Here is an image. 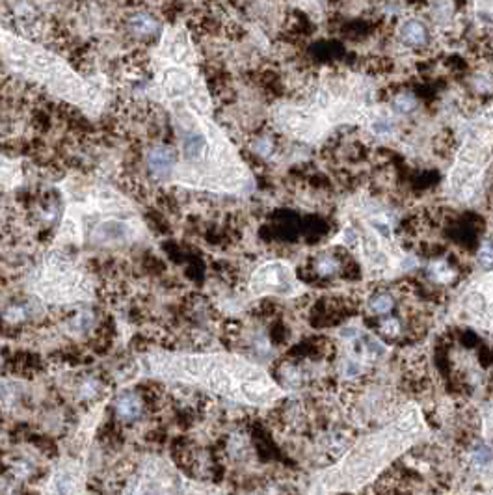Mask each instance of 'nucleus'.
Returning <instances> with one entry per match:
<instances>
[{"instance_id": "1", "label": "nucleus", "mask_w": 493, "mask_h": 495, "mask_svg": "<svg viewBox=\"0 0 493 495\" xmlns=\"http://www.w3.org/2000/svg\"><path fill=\"white\" fill-rule=\"evenodd\" d=\"M432 436L419 404L408 402L393 421L365 434L336 463L313 473L309 494H358L373 484L395 460Z\"/></svg>"}, {"instance_id": "2", "label": "nucleus", "mask_w": 493, "mask_h": 495, "mask_svg": "<svg viewBox=\"0 0 493 495\" xmlns=\"http://www.w3.org/2000/svg\"><path fill=\"white\" fill-rule=\"evenodd\" d=\"M339 220L341 228L331 242L358 257L367 280H393L419 267L417 257L397 241L399 218L391 207L360 192L342 204Z\"/></svg>"}, {"instance_id": "3", "label": "nucleus", "mask_w": 493, "mask_h": 495, "mask_svg": "<svg viewBox=\"0 0 493 495\" xmlns=\"http://www.w3.org/2000/svg\"><path fill=\"white\" fill-rule=\"evenodd\" d=\"M376 116L369 107V94L365 89L354 91V88H350L347 91V86H326L318 89L307 104L281 108L278 112V125L296 140L320 144L337 125H371Z\"/></svg>"}, {"instance_id": "4", "label": "nucleus", "mask_w": 493, "mask_h": 495, "mask_svg": "<svg viewBox=\"0 0 493 495\" xmlns=\"http://www.w3.org/2000/svg\"><path fill=\"white\" fill-rule=\"evenodd\" d=\"M492 162L493 110L463 125L460 147L443 184L447 199L465 207L473 205L481 196Z\"/></svg>"}, {"instance_id": "5", "label": "nucleus", "mask_w": 493, "mask_h": 495, "mask_svg": "<svg viewBox=\"0 0 493 495\" xmlns=\"http://www.w3.org/2000/svg\"><path fill=\"white\" fill-rule=\"evenodd\" d=\"M450 311L458 322L493 336V268L462 287Z\"/></svg>"}, {"instance_id": "6", "label": "nucleus", "mask_w": 493, "mask_h": 495, "mask_svg": "<svg viewBox=\"0 0 493 495\" xmlns=\"http://www.w3.org/2000/svg\"><path fill=\"white\" fill-rule=\"evenodd\" d=\"M250 287L257 296L272 294L281 298H296L307 291V287L298 280L294 268L287 261H268L261 265L253 272Z\"/></svg>"}, {"instance_id": "7", "label": "nucleus", "mask_w": 493, "mask_h": 495, "mask_svg": "<svg viewBox=\"0 0 493 495\" xmlns=\"http://www.w3.org/2000/svg\"><path fill=\"white\" fill-rule=\"evenodd\" d=\"M177 162V153L171 147L160 146L155 147L147 155V168L155 175H168L173 170V166Z\"/></svg>"}, {"instance_id": "8", "label": "nucleus", "mask_w": 493, "mask_h": 495, "mask_svg": "<svg viewBox=\"0 0 493 495\" xmlns=\"http://www.w3.org/2000/svg\"><path fill=\"white\" fill-rule=\"evenodd\" d=\"M129 28L131 32L136 36V38H157L158 30H160V25L158 21L149 15V13H134L131 21H129Z\"/></svg>"}, {"instance_id": "9", "label": "nucleus", "mask_w": 493, "mask_h": 495, "mask_svg": "<svg viewBox=\"0 0 493 495\" xmlns=\"http://www.w3.org/2000/svg\"><path fill=\"white\" fill-rule=\"evenodd\" d=\"M140 413H142V402L136 395H123L116 402V415L121 423H133L138 419Z\"/></svg>"}, {"instance_id": "10", "label": "nucleus", "mask_w": 493, "mask_h": 495, "mask_svg": "<svg viewBox=\"0 0 493 495\" xmlns=\"http://www.w3.org/2000/svg\"><path fill=\"white\" fill-rule=\"evenodd\" d=\"M400 39L410 47H421L426 43L428 39V32L424 25H421L419 21H406L402 28H400Z\"/></svg>"}, {"instance_id": "11", "label": "nucleus", "mask_w": 493, "mask_h": 495, "mask_svg": "<svg viewBox=\"0 0 493 495\" xmlns=\"http://www.w3.org/2000/svg\"><path fill=\"white\" fill-rule=\"evenodd\" d=\"M428 276L436 283H450L454 280V270L449 267L447 261H432L428 265Z\"/></svg>"}, {"instance_id": "12", "label": "nucleus", "mask_w": 493, "mask_h": 495, "mask_svg": "<svg viewBox=\"0 0 493 495\" xmlns=\"http://www.w3.org/2000/svg\"><path fill=\"white\" fill-rule=\"evenodd\" d=\"M184 153L188 159H201L203 155L207 153V140L201 134H190L188 138L184 140Z\"/></svg>"}, {"instance_id": "13", "label": "nucleus", "mask_w": 493, "mask_h": 495, "mask_svg": "<svg viewBox=\"0 0 493 495\" xmlns=\"http://www.w3.org/2000/svg\"><path fill=\"white\" fill-rule=\"evenodd\" d=\"M393 108H395L397 112H400V114H408V112L417 108V99L411 96V94H400V96L395 97Z\"/></svg>"}, {"instance_id": "14", "label": "nucleus", "mask_w": 493, "mask_h": 495, "mask_svg": "<svg viewBox=\"0 0 493 495\" xmlns=\"http://www.w3.org/2000/svg\"><path fill=\"white\" fill-rule=\"evenodd\" d=\"M393 307V298L389 294H378L371 300V309L378 315H384V313L391 311Z\"/></svg>"}, {"instance_id": "15", "label": "nucleus", "mask_w": 493, "mask_h": 495, "mask_svg": "<svg viewBox=\"0 0 493 495\" xmlns=\"http://www.w3.org/2000/svg\"><path fill=\"white\" fill-rule=\"evenodd\" d=\"M482 436L487 441H493V410H486L482 413Z\"/></svg>"}, {"instance_id": "16", "label": "nucleus", "mask_w": 493, "mask_h": 495, "mask_svg": "<svg viewBox=\"0 0 493 495\" xmlns=\"http://www.w3.org/2000/svg\"><path fill=\"white\" fill-rule=\"evenodd\" d=\"M479 261L484 268H487L493 263V244L490 242H484L479 250Z\"/></svg>"}, {"instance_id": "17", "label": "nucleus", "mask_w": 493, "mask_h": 495, "mask_svg": "<svg viewBox=\"0 0 493 495\" xmlns=\"http://www.w3.org/2000/svg\"><path fill=\"white\" fill-rule=\"evenodd\" d=\"M337 268H339V265H337V261L333 259H320L316 263V270L322 274V276H331V274H336Z\"/></svg>"}, {"instance_id": "18", "label": "nucleus", "mask_w": 493, "mask_h": 495, "mask_svg": "<svg viewBox=\"0 0 493 495\" xmlns=\"http://www.w3.org/2000/svg\"><path fill=\"white\" fill-rule=\"evenodd\" d=\"M382 331L386 333V336H399L400 333V324L397 318H386L384 322H382Z\"/></svg>"}, {"instance_id": "19", "label": "nucleus", "mask_w": 493, "mask_h": 495, "mask_svg": "<svg viewBox=\"0 0 493 495\" xmlns=\"http://www.w3.org/2000/svg\"><path fill=\"white\" fill-rule=\"evenodd\" d=\"M479 4H482V6L487 8L490 12H493V0H479Z\"/></svg>"}]
</instances>
